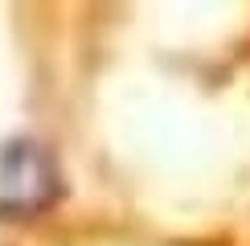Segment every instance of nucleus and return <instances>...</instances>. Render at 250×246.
<instances>
[{"label":"nucleus","instance_id":"nucleus-1","mask_svg":"<svg viewBox=\"0 0 250 246\" xmlns=\"http://www.w3.org/2000/svg\"><path fill=\"white\" fill-rule=\"evenodd\" d=\"M58 197V164L37 140H8L0 152V209L37 213Z\"/></svg>","mask_w":250,"mask_h":246}]
</instances>
